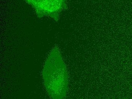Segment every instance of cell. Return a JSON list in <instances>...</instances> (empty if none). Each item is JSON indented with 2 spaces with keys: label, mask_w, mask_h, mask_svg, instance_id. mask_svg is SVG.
Segmentation results:
<instances>
[{
  "label": "cell",
  "mask_w": 132,
  "mask_h": 99,
  "mask_svg": "<svg viewBox=\"0 0 132 99\" xmlns=\"http://www.w3.org/2000/svg\"><path fill=\"white\" fill-rule=\"evenodd\" d=\"M33 7L40 17L49 16L55 20L66 7L67 0H25Z\"/></svg>",
  "instance_id": "6da1fadb"
}]
</instances>
